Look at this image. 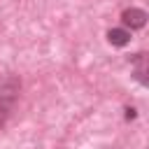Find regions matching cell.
Masks as SVG:
<instances>
[{
    "label": "cell",
    "mask_w": 149,
    "mask_h": 149,
    "mask_svg": "<svg viewBox=\"0 0 149 149\" xmlns=\"http://www.w3.org/2000/svg\"><path fill=\"white\" fill-rule=\"evenodd\" d=\"M19 93H21V79L16 74H9L0 81V128H5V123L14 114Z\"/></svg>",
    "instance_id": "6da1fadb"
},
{
    "label": "cell",
    "mask_w": 149,
    "mask_h": 149,
    "mask_svg": "<svg viewBox=\"0 0 149 149\" xmlns=\"http://www.w3.org/2000/svg\"><path fill=\"white\" fill-rule=\"evenodd\" d=\"M126 119H135V109H133V107L126 109Z\"/></svg>",
    "instance_id": "5b68a950"
},
{
    "label": "cell",
    "mask_w": 149,
    "mask_h": 149,
    "mask_svg": "<svg viewBox=\"0 0 149 149\" xmlns=\"http://www.w3.org/2000/svg\"><path fill=\"white\" fill-rule=\"evenodd\" d=\"M107 42L112 47H126L130 42V30H126V28H112V30H107Z\"/></svg>",
    "instance_id": "277c9868"
},
{
    "label": "cell",
    "mask_w": 149,
    "mask_h": 149,
    "mask_svg": "<svg viewBox=\"0 0 149 149\" xmlns=\"http://www.w3.org/2000/svg\"><path fill=\"white\" fill-rule=\"evenodd\" d=\"M147 12L144 9H140V7H130V9H126L123 14H121V21H123V28L126 30H140V28H144L147 26Z\"/></svg>",
    "instance_id": "7a4b0ae2"
},
{
    "label": "cell",
    "mask_w": 149,
    "mask_h": 149,
    "mask_svg": "<svg viewBox=\"0 0 149 149\" xmlns=\"http://www.w3.org/2000/svg\"><path fill=\"white\" fill-rule=\"evenodd\" d=\"M130 63H133V74H135V79H137L142 86H147V56H144V54H135V56L130 58Z\"/></svg>",
    "instance_id": "3957f363"
}]
</instances>
